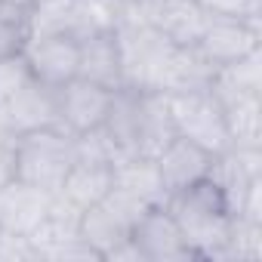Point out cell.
I'll use <instances>...</instances> for the list:
<instances>
[{
    "label": "cell",
    "instance_id": "cell-12",
    "mask_svg": "<svg viewBox=\"0 0 262 262\" xmlns=\"http://www.w3.org/2000/svg\"><path fill=\"white\" fill-rule=\"evenodd\" d=\"M213 161H216V155H210L207 148L194 145V142L185 139V136H173V139L158 151V158H155L167 194H173V191H179V188H188V185L207 179L210 170H213Z\"/></svg>",
    "mask_w": 262,
    "mask_h": 262
},
{
    "label": "cell",
    "instance_id": "cell-14",
    "mask_svg": "<svg viewBox=\"0 0 262 262\" xmlns=\"http://www.w3.org/2000/svg\"><path fill=\"white\" fill-rule=\"evenodd\" d=\"M114 185V164L105 161H93V158H80L71 164L62 188L56 191L59 201H65L68 207H74L77 213L90 210L93 204H99Z\"/></svg>",
    "mask_w": 262,
    "mask_h": 262
},
{
    "label": "cell",
    "instance_id": "cell-3",
    "mask_svg": "<svg viewBox=\"0 0 262 262\" xmlns=\"http://www.w3.org/2000/svg\"><path fill=\"white\" fill-rule=\"evenodd\" d=\"M114 43H117V56H120V71H123V86L129 90H155L161 83L164 65L173 56L176 43H170L148 16H142L139 10L126 7L120 10L114 28Z\"/></svg>",
    "mask_w": 262,
    "mask_h": 262
},
{
    "label": "cell",
    "instance_id": "cell-2",
    "mask_svg": "<svg viewBox=\"0 0 262 262\" xmlns=\"http://www.w3.org/2000/svg\"><path fill=\"white\" fill-rule=\"evenodd\" d=\"M164 207L176 219L194 259H219V250L231 225V210L213 176L167 194Z\"/></svg>",
    "mask_w": 262,
    "mask_h": 262
},
{
    "label": "cell",
    "instance_id": "cell-26",
    "mask_svg": "<svg viewBox=\"0 0 262 262\" xmlns=\"http://www.w3.org/2000/svg\"><path fill=\"white\" fill-rule=\"evenodd\" d=\"M28 68L22 62V56H10V59H0V105H4L25 80H28Z\"/></svg>",
    "mask_w": 262,
    "mask_h": 262
},
{
    "label": "cell",
    "instance_id": "cell-6",
    "mask_svg": "<svg viewBox=\"0 0 262 262\" xmlns=\"http://www.w3.org/2000/svg\"><path fill=\"white\" fill-rule=\"evenodd\" d=\"M167 99H170L176 136L191 139L194 145L207 148L210 155H222L225 148H231V136L225 129L222 105L210 90L179 93V96H167Z\"/></svg>",
    "mask_w": 262,
    "mask_h": 262
},
{
    "label": "cell",
    "instance_id": "cell-15",
    "mask_svg": "<svg viewBox=\"0 0 262 262\" xmlns=\"http://www.w3.org/2000/svg\"><path fill=\"white\" fill-rule=\"evenodd\" d=\"M155 22V28L176 47H194L204 25H207V10L198 0H161L151 10H139Z\"/></svg>",
    "mask_w": 262,
    "mask_h": 262
},
{
    "label": "cell",
    "instance_id": "cell-21",
    "mask_svg": "<svg viewBox=\"0 0 262 262\" xmlns=\"http://www.w3.org/2000/svg\"><path fill=\"white\" fill-rule=\"evenodd\" d=\"M256 259H262V222L231 216V225L216 262H256Z\"/></svg>",
    "mask_w": 262,
    "mask_h": 262
},
{
    "label": "cell",
    "instance_id": "cell-23",
    "mask_svg": "<svg viewBox=\"0 0 262 262\" xmlns=\"http://www.w3.org/2000/svg\"><path fill=\"white\" fill-rule=\"evenodd\" d=\"M90 259H99V256L80 237V231L68 234V237H59V241L37 244V262H90Z\"/></svg>",
    "mask_w": 262,
    "mask_h": 262
},
{
    "label": "cell",
    "instance_id": "cell-4",
    "mask_svg": "<svg viewBox=\"0 0 262 262\" xmlns=\"http://www.w3.org/2000/svg\"><path fill=\"white\" fill-rule=\"evenodd\" d=\"M16 179L25 185H34L47 194H56L77 161V136H71L62 126L31 129L16 136Z\"/></svg>",
    "mask_w": 262,
    "mask_h": 262
},
{
    "label": "cell",
    "instance_id": "cell-22",
    "mask_svg": "<svg viewBox=\"0 0 262 262\" xmlns=\"http://www.w3.org/2000/svg\"><path fill=\"white\" fill-rule=\"evenodd\" d=\"M28 40V19L22 7L0 4V59L19 56Z\"/></svg>",
    "mask_w": 262,
    "mask_h": 262
},
{
    "label": "cell",
    "instance_id": "cell-8",
    "mask_svg": "<svg viewBox=\"0 0 262 262\" xmlns=\"http://www.w3.org/2000/svg\"><path fill=\"white\" fill-rule=\"evenodd\" d=\"M129 244H133L139 262H188V259H194L176 219L167 213L164 204L148 207L139 216V222L133 225V234H129Z\"/></svg>",
    "mask_w": 262,
    "mask_h": 262
},
{
    "label": "cell",
    "instance_id": "cell-17",
    "mask_svg": "<svg viewBox=\"0 0 262 262\" xmlns=\"http://www.w3.org/2000/svg\"><path fill=\"white\" fill-rule=\"evenodd\" d=\"M111 188L136 198L145 207H158L167 201V188H164V179L158 173L155 158H136V155L120 158L114 164V185Z\"/></svg>",
    "mask_w": 262,
    "mask_h": 262
},
{
    "label": "cell",
    "instance_id": "cell-9",
    "mask_svg": "<svg viewBox=\"0 0 262 262\" xmlns=\"http://www.w3.org/2000/svg\"><path fill=\"white\" fill-rule=\"evenodd\" d=\"M19 56L34 80L50 83V86H62V83L77 77L80 40L65 37V34H28Z\"/></svg>",
    "mask_w": 262,
    "mask_h": 262
},
{
    "label": "cell",
    "instance_id": "cell-27",
    "mask_svg": "<svg viewBox=\"0 0 262 262\" xmlns=\"http://www.w3.org/2000/svg\"><path fill=\"white\" fill-rule=\"evenodd\" d=\"M13 142H0V188H7L16 179V151H13Z\"/></svg>",
    "mask_w": 262,
    "mask_h": 262
},
{
    "label": "cell",
    "instance_id": "cell-5",
    "mask_svg": "<svg viewBox=\"0 0 262 262\" xmlns=\"http://www.w3.org/2000/svg\"><path fill=\"white\" fill-rule=\"evenodd\" d=\"M148 207L139 204L136 198L111 188L99 204H93L90 210L80 213V237L96 250L99 259L139 262L133 244H129V234H133V225L139 222V216Z\"/></svg>",
    "mask_w": 262,
    "mask_h": 262
},
{
    "label": "cell",
    "instance_id": "cell-1",
    "mask_svg": "<svg viewBox=\"0 0 262 262\" xmlns=\"http://www.w3.org/2000/svg\"><path fill=\"white\" fill-rule=\"evenodd\" d=\"M102 133L114 142L120 158H158V151L176 136L167 93L129 86L114 90Z\"/></svg>",
    "mask_w": 262,
    "mask_h": 262
},
{
    "label": "cell",
    "instance_id": "cell-20",
    "mask_svg": "<svg viewBox=\"0 0 262 262\" xmlns=\"http://www.w3.org/2000/svg\"><path fill=\"white\" fill-rule=\"evenodd\" d=\"M213 96H234V93H262V50L231 62L219 65L210 80Z\"/></svg>",
    "mask_w": 262,
    "mask_h": 262
},
{
    "label": "cell",
    "instance_id": "cell-25",
    "mask_svg": "<svg viewBox=\"0 0 262 262\" xmlns=\"http://www.w3.org/2000/svg\"><path fill=\"white\" fill-rule=\"evenodd\" d=\"M0 262H37L34 241L28 234L0 228Z\"/></svg>",
    "mask_w": 262,
    "mask_h": 262
},
{
    "label": "cell",
    "instance_id": "cell-10",
    "mask_svg": "<svg viewBox=\"0 0 262 262\" xmlns=\"http://www.w3.org/2000/svg\"><path fill=\"white\" fill-rule=\"evenodd\" d=\"M114 90L90 83V80H68L59 86V126L68 129L71 136H83L99 129L108 117Z\"/></svg>",
    "mask_w": 262,
    "mask_h": 262
},
{
    "label": "cell",
    "instance_id": "cell-19",
    "mask_svg": "<svg viewBox=\"0 0 262 262\" xmlns=\"http://www.w3.org/2000/svg\"><path fill=\"white\" fill-rule=\"evenodd\" d=\"M231 145H262V93L216 96Z\"/></svg>",
    "mask_w": 262,
    "mask_h": 262
},
{
    "label": "cell",
    "instance_id": "cell-16",
    "mask_svg": "<svg viewBox=\"0 0 262 262\" xmlns=\"http://www.w3.org/2000/svg\"><path fill=\"white\" fill-rule=\"evenodd\" d=\"M77 77L108 86V90H120L123 86V71H120V56H117V43L111 31L93 34L80 40V56H77Z\"/></svg>",
    "mask_w": 262,
    "mask_h": 262
},
{
    "label": "cell",
    "instance_id": "cell-7",
    "mask_svg": "<svg viewBox=\"0 0 262 262\" xmlns=\"http://www.w3.org/2000/svg\"><path fill=\"white\" fill-rule=\"evenodd\" d=\"M194 50L213 65H231L256 50H262V22H247V19H225V16H210Z\"/></svg>",
    "mask_w": 262,
    "mask_h": 262
},
{
    "label": "cell",
    "instance_id": "cell-18",
    "mask_svg": "<svg viewBox=\"0 0 262 262\" xmlns=\"http://www.w3.org/2000/svg\"><path fill=\"white\" fill-rule=\"evenodd\" d=\"M213 65L194 50V47H176L173 56L164 65L158 93L167 96H179V93H194V90H210L213 80Z\"/></svg>",
    "mask_w": 262,
    "mask_h": 262
},
{
    "label": "cell",
    "instance_id": "cell-13",
    "mask_svg": "<svg viewBox=\"0 0 262 262\" xmlns=\"http://www.w3.org/2000/svg\"><path fill=\"white\" fill-rule=\"evenodd\" d=\"M50 201H53V194L13 179L7 188H0V228L31 237L37 231V225L47 219Z\"/></svg>",
    "mask_w": 262,
    "mask_h": 262
},
{
    "label": "cell",
    "instance_id": "cell-11",
    "mask_svg": "<svg viewBox=\"0 0 262 262\" xmlns=\"http://www.w3.org/2000/svg\"><path fill=\"white\" fill-rule=\"evenodd\" d=\"M7 120L13 126V133H31V129H47L59 126V86L40 83L28 77L7 102H4Z\"/></svg>",
    "mask_w": 262,
    "mask_h": 262
},
{
    "label": "cell",
    "instance_id": "cell-28",
    "mask_svg": "<svg viewBox=\"0 0 262 262\" xmlns=\"http://www.w3.org/2000/svg\"><path fill=\"white\" fill-rule=\"evenodd\" d=\"M126 7H133V10H151V7H158L161 0H123Z\"/></svg>",
    "mask_w": 262,
    "mask_h": 262
},
{
    "label": "cell",
    "instance_id": "cell-24",
    "mask_svg": "<svg viewBox=\"0 0 262 262\" xmlns=\"http://www.w3.org/2000/svg\"><path fill=\"white\" fill-rule=\"evenodd\" d=\"M198 4L207 10V16L262 22V0H198Z\"/></svg>",
    "mask_w": 262,
    "mask_h": 262
}]
</instances>
